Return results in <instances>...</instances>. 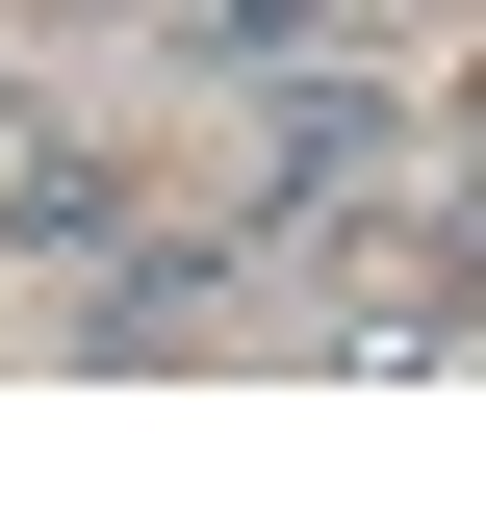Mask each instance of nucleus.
Segmentation results:
<instances>
[{"mask_svg":"<svg viewBox=\"0 0 486 512\" xmlns=\"http://www.w3.org/2000/svg\"><path fill=\"white\" fill-rule=\"evenodd\" d=\"M333 52V0H205V77H307Z\"/></svg>","mask_w":486,"mask_h":512,"instance_id":"obj_1","label":"nucleus"}]
</instances>
